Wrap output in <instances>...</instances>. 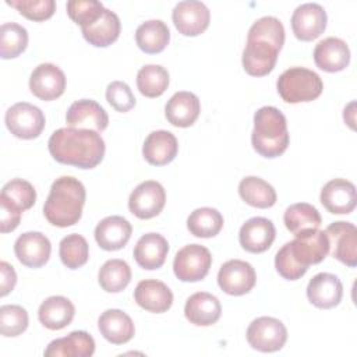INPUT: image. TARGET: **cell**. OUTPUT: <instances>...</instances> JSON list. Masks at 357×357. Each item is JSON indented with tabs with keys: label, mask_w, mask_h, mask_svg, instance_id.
I'll return each mask as SVG.
<instances>
[{
	"label": "cell",
	"mask_w": 357,
	"mask_h": 357,
	"mask_svg": "<svg viewBox=\"0 0 357 357\" xmlns=\"http://www.w3.org/2000/svg\"><path fill=\"white\" fill-rule=\"evenodd\" d=\"M284 43V26L279 18L265 15L258 18L248 29L247 43L243 50V67L248 75L264 77L278 61V54Z\"/></svg>",
	"instance_id": "obj_1"
},
{
	"label": "cell",
	"mask_w": 357,
	"mask_h": 357,
	"mask_svg": "<svg viewBox=\"0 0 357 357\" xmlns=\"http://www.w3.org/2000/svg\"><path fill=\"white\" fill-rule=\"evenodd\" d=\"M47 148L59 163L79 169H93L102 162L106 145L98 131L63 127L50 135Z\"/></svg>",
	"instance_id": "obj_2"
},
{
	"label": "cell",
	"mask_w": 357,
	"mask_h": 357,
	"mask_svg": "<svg viewBox=\"0 0 357 357\" xmlns=\"http://www.w3.org/2000/svg\"><path fill=\"white\" fill-rule=\"evenodd\" d=\"M86 192L84 184L73 176H61L56 178L50 187V192L43 205L46 220L57 227H68L82 216Z\"/></svg>",
	"instance_id": "obj_3"
},
{
	"label": "cell",
	"mask_w": 357,
	"mask_h": 357,
	"mask_svg": "<svg viewBox=\"0 0 357 357\" xmlns=\"http://www.w3.org/2000/svg\"><path fill=\"white\" fill-rule=\"evenodd\" d=\"M289 131L284 114L275 106H262L254 114L251 134L252 148L264 158L280 156L289 146Z\"/></svg>",
	"instance_id": "obj_4"
},
{
	"label": "cell",
	"mask_w": 357,
	"mask_h": 357,
	"mask_svg": "<svg viewBox=\"0 0 357 357\" xmlns=\"http://www.w3.org/2000/svg\"><path fill=\"white\" fill-rule=\"evenodd\" d=\"M278 93L287 103L311 102L324 89L321 77L305 67H290L280 74L276 82Z\"/></svg>",
	"instance_id": "obj_5"
},
{
	"label": "cell",
	"mask_w": 357,
	"mask_h": 357,
	"mask_svg": "<svg viewBox=\"0 0 357 357\" xmlns=\"http://www.w3.org/2000/svg\"><path fill=\"white\" fill-rule=\"evenodd\" d=\"M294 240L284 245L291 258L301 266L308 269L310 265L322 262L329 254V238L324 230L307 229L294 234Z\"/></svg>",
	"instance_id": "obj_6"
},
{
	"label": "cell",
	"mask_w": 357,
	"mask_h": 357,
	"mask_svg": "<svg viewBox=\"0 0 357 357\" xmlns=\"http://www.w3.org/2000/svg\"><path fill=\"white\" fill-rule=\"evenodd\" d=\"M287 340V329L273 317H258L247 328L248 344L262 353L280 350Z\"/></svg>",
	"instance_id": "obj_7"
},
{
	"label": "cell",
	"mask_w": 357,
	"mask_h": 357,
	"mask_svg": "<svg viewBox=\"0 0 357 357\" xmlns=\"http://www.w3.org/2000/svg\"><path fill=\"white\" fill-rule=\"evenodd\" d=\"M4 121L8 131L21 139H33L45 128L43 112L28 102H18L8 107Z\"/></svg>",
	"instance_id": "obj_8"
},
{
	"label": "cell",
	"mask_w": 357,
	"mask_h": 357,
	"mask_svg": "<svg viewBox=\"0 0 357 357\" xmlns=\"http://www.w3.org/2000/svg\"><path fill=\"white\" fill-rule=\"evenodd\" d=\"M212 265L209 250L201 244H188L177 251L173 261V271L181 282L202 280Z\"/></svg>",
	"instance_id": "obj_9"
},
{
	"label": "cell",
	"mask_w": 357,
	"mask_h": 357,
	"mask_svg": "<svg viewBox=\"0 0 357 357\" xmlns=\"http://www.w3.org/2000/svg\"><path fill=\"white\" fill-rule=\"evenodd\" d=\"M166 204V192L160 183L146 180L139 183L128 198V209L138 219L158 216Z\"/></svg>",
	"instance_id": "obj_10"
},
{
	"label": "cell",
	"mask_w": 357,
	"mask_h": 357,
	"mask_svg": "<svg viewBox=\"0 0 357 357\" xmlns=\"http://www.w3.org/2000/svg\"><path fill=\"white\" fill-rule=\"evenodd\" d=\"M257 275L251 264L241 259L226 261L218 272L219 287L230 296H243L252 290Z\"/></svg>",
	"instance_id": "obj_11"
},
{
	"label": "cell",
	"mask_w": 357,
	"mask_h": 357,
	"mask_svg": "<svg viewBox=\"0 0 357 357\" xmlns=\"http://www.w3.org/2000/svg\"><path fill=\"white\" fill-rule=\"evenodd\" d=\"M176 29L184 36H198L211 21V11L202 1L185 0L176 4L172 13Z\"/></svg>",
	"instance_id": "obj_12"
},
{
	"label": "cell",
	"mask_w": 357,
	"mask_h": 357,
	"mask_svg": "<svg viewBox=\"0 0 357 357\" xmlns=\"http://www.w3.org/2000/svg\"><path fill=\"white\" fill-rule=\"evenodd\" d=\"M326 11L321 4L304 3L291 15V29L298 40L310 42L321 36L326 28Z\"/></svg>",
	"instance_id": "obj_13"
},
{
	"label": "cell",
	"mask_w": 357,
	"mask_h": 357,
	"mask_svg": "<svg viewBox=\"0 0 357 357\" xmlns=\"http://www.w3.org/2000/svg\"><path fill=\"white\" fill-rule=\"evenodd\" d=\"M329 244L333 245L332 255L342 264L354 268L357 265V229L351 222H333L325 230Z\"/></svg>",
	"instance_id": "obj_14"
},
{
	"label": "cell",
	"mask_w": 357,
	"mask_h": 357,
	"mask_svg": "<svg viewBox=\"0 0 357 357\" xmlns=\"http://www.w3.org/2000/svg\"><path fill=\"white\" fill-rule=\"evenodd\" d=\"M29 89L40 100H54L64 93L66 75L56 64L42 63L29 77Z\"/></svg>",
	"instance_id": "obj_15"
},
{
	"label": "cell",
	"mask_w": 357,
	"mask_h": 357,
	"mask_svg": "<svg viewBox=\"0 0 357 357\" xmlns=\"http://www.w3.org/2000/svg\"><path fill=\"white\" fill-rule=\"evenodd\" d=\"M319 199L328 212L347 215L354 211L357 204L356 185L346 178H333L322 187Z\"/></svg>",
	"instance_id": "obj_16"
},
{
	"label": "cell",
	"mask_w": 357,
	"mask_h": 357,
	"mask_svg": "<svg viewBox=\"0 0 357 357\" xmlns=\"http://www.w3.org/2000/svg\"><path fill=\"white\" fill-rule=\"evenodd\" d=\"M14 252L22 265L28 268H40L50 258L52 244L40 231H26L15 240Z\"/></svg>",
	"instance_id": "obj_17"
},
{
	"label": "cell",
	"mask_w": 357,
	"mask_h": 357,
	"mask_svg": "<svg viewBox=\"0 0 357 357\" xmlns=\"http://www.w3.org/2000/svg\"><path fill=\"white\" fill-rule=\"evenodd\" d=\"M68 127L86 128L102 132L109 124V116L105 109L92 99H79L71 103L66 114Z\"/></svg>",
	"instance_id": "obj_18"
},
{
	"label": "cell",
	"mask_w": 357,
	"mask_h": 357,
	"mask_svg": "<svg viewBox=\"0 0 357 357\" xmlns=\"http://www.w3.org/2000/svg\"><path fill=\"white\" fill-rule=\"evenodd\" d=\"M343 296V284L340 279L328 272L312 276L307 286L308 301L317 308L328 310L339 305Z\"/></svg>",
	"instance_id": "obj_19"
},
{
	"label": "cell",
	"mask_w": 357,
	"mask_h": 357,
	"mask_svg": "<svg viewBox=\"0 0 357 357\" xmlns=\"http://www.w3.org/2000/svg\"><path fill=\"white\" fill-rule=\"evenodd\" d=\"M276 229L272 220L261 216L248 219L238 231L240 245L252 254L265 252L273 243Z\"/></svg>",
	"instance_id": "obj_20"
},
{
	"label": "cell",
	"mask_w": 357,
	"mask_h": 357,
	"mask_svg": "<svg viewBox=\"0 0 357 357\" xmlns=\"http://www.w3.org/2000/svg\"><path fill=\"white\" fill-rule=\"evenodd\" d=\"M314 61L318 68L326 73L342 71L350 63V49L340 38H325L315 45Z\"/></svg>",
	"instance_id": "obj_21"
},
{
	"label": "cell",
	"mask_w": 357,
	"mask_h": 357,
	"mask_svg": "<svg viewBox=\"0 0 357 357\" xmlns=\"http://www.w3.org/2000/svg\"><path fill=\"white\" fill-rule=\"evenodd\" d=\"M134 300L145 311L162 314L172 307L173 293L163 282L145 279L137 284L134 290Z\"/></svg>",
	"instance_id": "obj_22"
},
{
	"label": "cell",
	"mask_w": 357,
	"mask_h": 357,
	"mask_svg": "<svg viewBox=\"0 0 357 357\" xmlns=\"http://www.w3.org/2000/svg\"><path fill=\"white\" fill-rule=\"evenodd\" d=\"M132 233L131 223L123 216H107L95 227V240L105 251H117L123 248Z\"/></svg>",
	"instance_id": "obj_23"
},
{
	"label": "cell",
	"mask_w": 357,
	"mask_h": 357,
	"mask_svg": "<svg viewBox=\"0 0 357 357\" xmlns=\"http://www.w3.org/2000/svg\"><path fill=\"white\" fill-rule=\"evenodd\" d=\"M184 315L192 325L209 326L219 321L222 305L216 296L206 291H197L187 298Z\"/></svg>",
	"instance_id": "obj_24"
},
{
	"label": "cell",
	"mask_w": 357,
	"mask_h": 357,
	"mask_svg": "<svg viewBox=\"0 0 357 357\" xmlns=\"http://www.w3.org/2000/svg\"><path fill=\"white\" fill-rule=\"evenodd\" d=\"M201 112V103L195 93L188 91L176 92L165 106V116L172 126L190 127L192 126Z\"/></svg>",
	"instance_id": "obj_25"
},
{
	"label": "cell",
	"mask_w": 357,
	"mask_h": 357,
	"mask_svg": "<svg viewBox=\"0 0 357 357\" xmlns=\"http://www.w3.org/2000/svg\"><path fill=\"white\" fill-rule=\"evenodd\" d=\"M178 151V142L173 132L167 130L152 131L142 145V155L149 165L165 166L170 163Z\"/></svg>",
	"instance_id": "obj_26"
},
{
	"label": "cell",
	"mask_w": 357,
	"mask_h": 357,
	"mask_svg": "<svg viewBox=\"0 0 357 357\" xmlns=\"http://www.w3.org/2000/svg\"><path fill=\"white\" fill-rule=\"evenodd\" d=\"M98 328L100 335L112 344H124L135 333V326L130 315L117 308L103 311L98 319Z\"/></svg>",
	"instance_id": "obj_27"
},
{
	"label": "cell",
	"mask_w": 357,
	"mask_h": 357,
	"mask_svg": "<svg viewBox=\"0 0 357 357\" xmlns=\"http://www.w3.org/2000/svg\"><path fill=\"white\" fill-rule=\"evenodd\" d=\"M95 353V340L85 331L70 332L64 337L52 340L46 350V357H91Z\"/></svg>",
	"instance_id": "obj_28"
},
{
	"label": "cell",
	"mask_w": 357,
	"mask_h": 357,
	"mask_svg": "<svg viewBox=\"0 0 357 357\" xmlns=\"http://www.w3.org/2000/svg\"><path fill=\"white\" fill-rule=\"evenodd\" d=\"M169 243L159 233H146L141 236L134 247V258L137 264L146 269L160 268L167 257Z\"/></svg>",
	"instance_id": "obj_29"
},
{
	"label": "cell",
	"mask_w": 357,
	"mask_h": 357,
	"mask_svg": "<svg viewBox=\"0 0 357 357\" xmlns=\"http://www.w3.org/2000/svg\"><path fill=\"white\" fill-rule=\"evenodd\" d=\"M74 315L75 307L64 296L47 297L45 301H42L38 310L39 322L50 331H59L66 328L71 324Z\"/></svg>",
	"instance_id": "obj_30"
},
{
	"label": "cell",
	"mask_w": 357,
	"mask_h": 357,
	"mask_svg": "<svg viewBox=\"0 0 357 357\" xmlns=\"http://www.w3.org/2000/svg\"><path fill=\"white\" fill-rule=\"evenodd\" d=\"M120 18L109 8H105L103 14L93 24L81 28L84 39L95 47H107L116 42L120 35Z\"/></svg>",
	"instance_id": "obj_31"
},
{
	"label": "cell",
	"mask_w": 357,
	"mask_h": 357,
	"mask_svg": "<svg viewBox=\"0 0 357 357\" xmlns=\"http://www.w3.org/2000/svg\"><path fill=\"white\" fill-rule=\"evenodd\" d=\"M135 42L144 53H160L170 42L169 26L162 20L145 21L135 31Z\"/></svg>",
	"instance_id": "obj_32"
},
{
	"label": "cell",
	"mask_w": 357,
	"mask_h": 357,
	"mask_svg": "<svg viewBox=\"0 0 357 357\" xmlns=\"http://www.w3.org/2000/svg\"><path fill=\"white\" fill-rule=\"evenodd\" d=\"M238 194L248 205L259 209L273 206L278 198L275 188L257 176L244 177L238 184Z\"/></svg>",
	"instance_id": "obj_33"
},
{
	"label": "cell",
	"mask_w": 357,
	"mask_h": 357,
	"mask_svg": "<svg viewBox=\"0 0 357 357\" xmlns=\"http://www.w3.org/2000/svg\"><path fill=\"white\" fill-rule=\"evenodd\" d=\"M223 227V216L222 213L209 206H202L194 209L187 219L188 231L201 238L215 237Z\"/></svg>",
	"instance_id": "obj_34"
},
{
	"label": "cell",
	"mask_w": 357,
	"mask_h": 357,
	"mask_svg": "<svg viewBox=\"0 0 357 357\" xmlns=\"http://www.w3.org/2000/svg\"><path fill=\"white\" fill-rule=\"evenodd\" d=\"M284 226L293 234H297L307 229H318L322 223V218L318 209L307 202L291 204L283 215Z\"/></svg>",
	"instance_id": "obj_35"
},
{
	"label": "cell",
	"mask_w": 357,
	"mask_h": 357,
	"mask_svg": "<svg viewBox=\"0 0 357 357\" xmlns=\"http://www.w3.org/2000/svg\"><path fill=\"white\" fill-rule=\"evenodd\" d=\"M131 280L130 265L119 258L106 261L98 273V282L100 287L107 293L123 291Z\"/></svg>",
	"instance_id": "obj_36"
},
{
	"label": "cell",
	"mask_w": 357,
	"mask_h": 357,
	"mask_svg": "<svg viewBox=\"0 0 357 357\" xmlns=\"http://www.w3.org/2000/svg\"><path fill=\"white\" fill-rule=\"evenodd\" d=\"M138 91L146 98H158L169 86V73L159 64H146L137 74Z\"/></svg>",
	"instance_id": "obj_37"
},
{
	"label": "cell",
	"mask_w": 357,
	"mask_h": 357,
	"mask_svg": "<svg viewBox=\"0 0 357 357\" xmlns=\"http://www.w3.org/2000/svg\"><path fill=\"white\" fill-rule=\"evenodd\" d=\"M28 45L26 29L17 22H4L0 26V57L14 59L18 57Z\"/></svg>",
	"instance_id": "obj_38"
},
{
	"label": "cell",
	"mask_w": 357,
	"mask_h": 357,
	"mask_svg": "<svg viewBox=\"0 0 357 357\" xmlns=\"http://www.w3.org/2000/svg\"><path fill=\"white\" fill-rule=\"evenodd\" d=\"M59 255L68 269H78L88 262L89 245L84 236L73 233L60 241Z\"/></svg>",
	"instance_id": "obj_39"
},
{
	"label": "cell",
	"mask_w": 357,
	"mask_h": 357,
	"mask_svg": "<svg viewBox=\"0 0 357 357\" xmlns=\"http://www.w3.org/2000/svg\"><path fill=\"white\" fill-rule=\"evenodd\" d=\"M0 197L6 198L8 202L24 212L33 206L36 201V191L29 181L22 178H13L3 185Z\"/></svg>",
	"instance_id": "obj_40"
},
{
	"label": "cell",
	"mask_w": 357,
	"mask_h": 357,
	"mask_svg": "<svg viewBox=\"0 0 357 357\" xmlns=\"http://www.w3.org/2000/svg\"><path fill=\"white\" fill-rule=\"evenodd\" d=\"M28 312L17 304L0 307V333L4 337H15L28 328Z\"/></svg>",
	"instance_id": "obj_41"
},
{
	"label": "cell",
	"mask_w": 357,
	"mask_h": 357,
	"mask_svg": "<svg viewBox=\"0 0 357 357\" xmlns=\"http://www.w3.org/2000/svg\"><path fill=\"white\" fill-rule=\"evenodd\" d=\"M66 7L68 17L81 28L93 24L106 8L100 1L96 0H71Z\"/></svg>",
	"instance_id": "obj_42"
},
{
	"label": "cell",
	"mask_w": 357,
	"mask_h": 357,
	"mask_svg": "<svg viewBox=\"0 0 357 357\" xmlns=\"http://www.w3.org/2000/svg\"><path fill=\"white\" fill-rule=\"evenodd\" d=\"M6 3L25 18L38 22L49 20L56 11L54 0H6Z\"/></svg>",
	"instance_id": "obj_43"
},
{
	"label": "cell",
	"mask_w": 357,
	"mask_h": 357,
	"mask_svg": "<svg viewBox=\"0 0 357 357\" xmlns=\"http://www.w3.org/2000/svg\"><path fill=\"white\" fill-rule=\"evenodd\" d=\"M106 100L120 113H126L135 106V96L131 88L123 81H113L107 85Z\"/></svg>",
	"instance_id": "obj_44"
},
{
	"label": "cell",
	"mask_w": 357,
	"mask_h": 357,
	"mask_svg": "<svg viewBox=\"0 0 357 357\" xmlns=\"http://www.w3.org/2000/svg\"><path fill=\"white\" fill-rule=\"evenodd\" d=\"M275 268L278 271V273L283 278V279H287V280H297L300 279L301 276L305 275V272L308 269L305 268H301L293 258L291 255L289 254L286 245L283 244L282 248L276 252V257H275Z\"/></svg>",
	"instance_id": "obj_45"
},
{
	"label": "cell",
	"mask_w": 357,
	"mask_h": 357,
	"mask_svg": "<svg viewBox=\"0 0 357 357\" xmlns=\"http://www.w3.org/2000/svg\"><path fill=\"white\" fill-rule=\"evenodd\" d=\"M22 211L8 202L6 198L0 197V230L1 233L13 231L18 227L21 222Z\"/></svg>",
	"instance_id": "obj_46"
},
{
	"label": "cell",
	"mask_w": 357,
	"mask_h": 357,
	"mask_svg": "<svg viewBox=\"0 0 357 357\" xmlns=\"http://www.w3.org/2000/svg\"><path fill=\"white\" fill-rule=\"evenodd\" d=\"M15 283H17V273L14 268L8 262L1 261L0 262V296L4 297L10 291H13Z\"/></svg>",
	"instance_id": "obj_47"
},
{
	"label": "cell",
	"mask_w": 357,
	"mask_h": 357,
	"mask_svg": "<svg viewBox=\"0 0 357 357\" xmlns=\"http://www.w3.org/2000/svg\"><path fill=\"white\" fill-rule=\"evenodd\" d=\"M354 106H356V103L350 102L347 105V107H344V112H343V119L350 126V128H354Z\"/></svg>",
	"instance_id": "obj_48"
}]
</instances>
